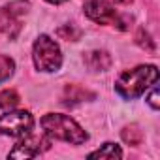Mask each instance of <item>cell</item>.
Wrapping results in <instances>:
<instances>
[{"mask_svg": "<svg viewBox=\"0 0 160 160\" xmlns=\"http://www.w3.org/2000/svg\"><path fill=\"white\" fill-rule=\"evenodd\" d=\"M158 81V70L152 64H145V66H138L134 70H126L119 75L115 89L117 92L126 98V100H134L138 96H141L149 87H152Z\"/></svg>", "mask_w": 160, "mask_h": 160, "instance_id": "6da1fadb", "label": "cell"}, {"mask_svg": "<svg viewBox=\"0 0 160 160\" xmlns=\"http://www.w3.org/2000/svg\"><path fill=\"white\" fill-rule=\"evenodd\" d=\"M42 128L47 136L73 143V145H81L89 139L87 132L79 126L73 119L62 113H47L42 117Z\"/></svg>", "mask_w": 160, "mask_h": 160, "instance_id": "7a4b0ae2", "label": "cell"}, {"mask_svg": "<svg viewBox=\"0 0 160 160\" xmlns=\"http://www.w3.org/2000/svg\"><path fill=\"white\" fill-rule=\"evenodd\" d=\"M32 60L34 66L40 72H57L62 64V53L60 47L57 45L55 40H51L49 36H40L34 43L32 49Z\"/></svg>", "mask_w": 160, "mask_h": 160, "instance_id": "3957f363", "label": "cell"}, {"mask_svg": "<svg viewBox=\"0 0 160 160\" xmlns=\"http://www.w3.org/2000/svg\"><path fill=\"white\" fill-rule=\"evenodd\" d=\"M34 126V117L28 111H12L0 117V134L13 136V138H23L30 134Z\"/></svg>", "mask_w": 160, "mask_h": 160, "instance_id": "277c9868", "label": "cell"}, {"mask_svg": "<svg viewBox=\"0 0 160 160\" xmlns=\"http://www.w3.org/2000/svg\"><path fill=\"white\" fill-rule=\"evenodd\" d=\"M85 15L98 23V25H119V15L115 12V8L108 2H104V0H91V2L85 4Z\"/></svg>", "mask_w": 160, "mask_h": 160, "instance_id": "5b68a950", "label": "cell"}, {"mask_svg": "<svg viewBox=\"0 0 160 160\" xmlns=\"http://www.w3.org/2000/svg\"><path fill=\"white\" fill-rule=\"evenodd\" d=\"M51 147V141L45 138H38V136H30L27 134L23 141H19L12 151H10V158H34L40 152L47 151Z\"/></svg>", "mask_w": 160, "mask_h": 160, "instance_id": "8992f818", "label": "cell"}, {"mask_svg": "<svg viewBox=\"0 0 160 160\" xmlns=\"http://www.w3.org/2000/svg\"><path fill=\"white\" fill-rule=\"evenodd\" d=\"M19 21H17V15L10 10V8H0V32L10 36V38H15L19 34Z\"/></svg>", "mask_w": 160, "mask_h": 160, "instance_id": "52a82bcc", "label": "cell"}, {"mask_svg": "<svg viewBox=\"0 0 160 160\" xmlns=\"http://www.w3.org/2000/svg\"><path fill=\"white\" fill-rule=\"evenodd\" d=\"M94 98V92L79 87V85H68L64 89V104L66 106H73V104H79V102H85V100H92Z\"/></svg>", "mask_w": 160, "mask_h": 160, "instance_id": "ba28073f", "label": "cell"}, {"mask_svg": "<svg viewBox=\"0 0 160 160\" xmlns=\"http://www.w3.org/2000/svg\"><path fill=\"white\" fill-rule=\"evenodd\" d=\"M85 64L92 72H104L111 66V57L106 51H91L85 57Z\"/></svg>", "mask_w": 160, "mask_h": 160, "instance_id": "9c48e42d", "label": "cell"}, {"mask_svg": "<svg viewBox=\"0 0 160 160\" xmlns=\"http://www.w3.org/2000/svg\"><path fill=\"white\" fill-rule=\"evenodd\" d=\"M89 156L91 158H111L113 160V158H122V151L117 143H104L98 151L91 152Z\"/></svg>", "mask_w": 160, "mask_h": 160, "instance_id": "30bf717a", "label": "cell"}, {"mask_svg": "<svg viewBox=\"0 0 160 160\" xmlns=\"http://www.w3.org/2000/svg\"><path fill=\"white\" fill-rule=\"evenodd\" d=\"M122 139L128 143V145H132V147H136V145H139L141 143V139H143V132L139 130V126L138 124H130V126H126L124 130H122Z\"/></svg>", "mask_w": 160, "mask_h": 160, "instance_id": "8fae6325", "label": "cell"}, {"mask_svg": "<svg viewBox=\"0 0 160 160\" xmlns=\"http://www.w3.org/2000/svg\"><path fill=\"white\" fill-rule=\"evenodd\" d=\"M19 104V94L13 89L0 92V109H13Z\"/></svg>", "mask_w": 160, "mask_h": 160, "instance_id": "7c38bea8", "label": "cell"}, {"mask_svg": "<svg viewBox=\"0 0 160 160\" xmlns=\"http://www.w3.org/2000/svg\"><path fill=\"white\" fill-rule=\"evenodd\" d=\"M136 43H138L141 49L149 51V53H154V51H156V45H154L152 38L149 36V32H147L145 28H139V30H138V34H136Z\"/></svg>", "mask_w": 160, "mask_h": 160, "instance_id": "4fadbf2b", "label": "cell"}, {"mask_svg": "<svg viewBox=\"0 0 160 160\" xmlns=\"http://www.w3.org/2000/svg\"><path fill=\"white\" fill-rule=\"evenodd\" d=\"M13 70H15V62L10 57H6V55H0V83L6 81V79H10Z\"/></svg>", "mask_w": 160, "mask_h": 160, "instance_id": "5bb4252c", "label": "cell"}, {"mask_svg": "<svg viewBox=\"0 0 160 160\" xmlns=\"http://www.w3.org/2000/svg\"><path fill=\"white\" fill-rule=\"evenodd\" d=\"M57 36L62 38V40H68V42H75V40H79V36H81V30L75 28L73 25H64V27L57 28Z\"/></svg>", "mask_w": 160, "mask_h": 160, "instance_id": "9a60e30c", "label": "cell"}, {"mask_svg": "<svg viewBox=\"0 0 160 160\" xmlns=\"http://www.w3.org/2000/svg\"><path fill=\"white\" fill-rule=\"evenodd\" d=\"M149 106L152 108V109H158L160 108V104H158V89H152V92L149 94Z\"/></svg>", "mask_w": 160, "mask_h": 160, "instance_id": "2e32d148", "label": "cell"}, {"mask_svg": "<svg viewBox=\"0 0 160 160\" xmlns=\"http://www.w3.org/2000/svg\"><path fill=\"white\" fill-rule=\"evenodd\" d=\"M113 2H117V4H130L132 0H113Z\"/></svg>", "mask_w": 160, "mask_h": 160, "instance_id": "e0dca14e", "label": "cell"}, {"mask_svg": "<svg viewBox=\"0 0 160 160\" xmlns=\"http://www.w3.org/2000/svg\"><path fill=\"white\" fill-rule=\"evenodd\" d=\"M49 4H62V2H66V0H47Z\"/></svg>", "mask_w": 160, "mask_h": 160, "instance_id": "ac0fdd59", "label": "cell"}]
</instances>
